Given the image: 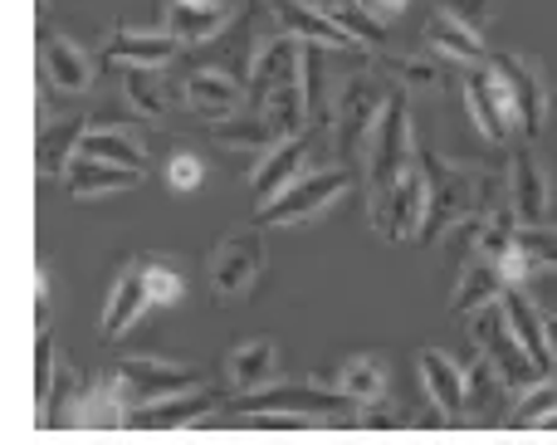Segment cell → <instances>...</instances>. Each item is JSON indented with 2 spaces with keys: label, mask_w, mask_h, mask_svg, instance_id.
Wrapping results in <instances>:
<instances>
[{
  "label": "cell",
  "mask_w": 557,
  "mask_h": 445,
  "mask_svg": "<svg viewBox=\"0 0 557 445\" xmlns=\"http://www.w3.org/2000/svg\"><path fill=\"white\" fill-rule=\"evenodd\" d=\"M245 108L264 113L274 133H308L304 113V39L274 29V35L255 39L245 54Z\"/></svg>",
  "instance_id": "cell-1"
},
{
  "label": "cell",
  "mask_w": 557,
  "mask_h": 445,
  "mask_svg": "<svg viewBox=\"0 0 557 445\" xmlns=\"http://www.w3.org/2000/svg\"><path fill=\"white\" fill-rule=\"evenodd\" d=\"M352 172H347L343 162L337 166H318V172H298L294 182L284 186V191L274 196V201L255 206V225H304V221H318V215H327L337 201H343L347 191H352Z\"/></svg>",
  "instance_id": "cell-2"
},
{
  "label": "cell",
  "mask_w": 557,
  "mask_h": 445,
  "mask_svg": "<svg viewBox=\"0 0 557 445\" xmlns=\"http://www.w3.org/2000/svg\"><path fill=\"white\" fill-rule=\"evenodd\" d=\"M386 94H392V88H382V78L367 74V69H357L343 84V94H333V133H337L333 143H337V157H343L347 172L367 157V143H372V127H376V118H382Z\"/></svg>",
  "instance_id": "cell-3"
},
{
  "label": "cell",
  "mask_w": 557,
  "mask_h": 445,
  "mask_svg": "<svg viewBox=\"0 0 557 445\" xmlns=\"http://www.w3.org/2000/svg\"><path fill=\"white\" fill-rule=\"evenodd\" d=\"M416 157V133H411V94L406 88H392L382 103V118L372 127V143H367V182H372V196L386 191L396 176L411 166Z\"/></svg>",
  "instance_id": "cell-4"
},
{
  "label": "cell",
  "mask_w": 557,
  "mask_h": 445,
  "mask_svg": "<svg viewBox=\"0 0 557 445\" xmlns=\"http://www.w3.org/2000/svg\"><path fill=\"white\" fill-rule=\"evenodd\" d=\"M470 343H474V353H480V358L490 362V368L499 372V378L509 382L513 392L533 387L539 378H553V372H543L539 362L523 353V343L513 338V329H509V319H504V304L499 299L480 304V309L470 313Z\"/></svg>",
  "instance_id": "cell-5"
},
{
  "label": "cell",
  "mask_w": 557,
  "mask_h": 445,
  "mask_svg": "<svg viewBox=\"0 0 557 445\" xmlns=\"http://www.w3.org/2000/svg\"><path fill=\"white\" fill-rule=\"evenodd\" d=\"M264 264H270V255H264L260 225H250V231H231L211 255V274H206V280H211V299L215 304L250 299L255 284L264 280Z\"/></svg>",
  "instance_id": "cell-6"
},
{
  "label": "cell",
  "mask_w": 557,
  "mask_h": 445,
  "mask_svg": "<svg viewBox=\"0 0 557 445\" xmlns=\"http://www.w3.org/2000/svg\"><path fill=\"white\" fill-rule=\"evenodd\" d=\"M108 378H113L117 397L127 401V417H133L137 407H152V401H162V397H176V392L206 387V378L196 368H186V362H162V358H123Z\"/></svg>",
  "instance_id": "cell-7"
},
{
  "label": "cell",
  "mask_w": 557,
  "mask_h": 445,
  "mask_svg": "<svg viewBox=\"0 0 557 445\" xmlns=\"http://www.w3.org/2000/svg\"><path fill=\"white\" fill-rule=\"evenodd\" d=\"M474 201H480V172L465 162H450V172L435 186H425V215H421V235L416 240H441L445 231L465 225L474 215Z\"/></svg>",
  "instance_id": "cell-8"
},
{
  "label": "cell",
  "mask_w": 557,
  "mask_h": 445,
  "mask_svg": "<svg viewBox=\"0 0 557 445\" xmlns=\"http://www.w3.org/2000/svg\"><path fill=\"white\" fill-rule=\"evenodd\" d=\"M504 201L519 225H553V172L533 147L513 152L504 166Z\"/></svg>",
  "instance_id": "cell-9"
},
{
  "label": "cell",
  "mask_w": 557,
  "mask_h": 445,
  "mask_svg": "<svg viewBox=\"0 0 557 445\" xmlns=\"http://www.w3.org/2000/svg\"><path fill=\"white\" fill-rule=\"evenodd\" d=\"M367 211H372V225L386 235V240H416V235H421L425 176H421V166H416V157L386 191H376L372 201H367Z\"/></svg>",
  "instance_id": "cell-10"
},
{
  "label": "cell",
  "mask_w": 557,
  "mask_h": 445,
  "mask_svg": "<svg viewBox=\"0 0 557 445\" xmlns=\"http://www.w3.org/2000/svg\"><path fill=\"white\" fill-rule=\"evenodd\" d=\"M490 64L499 69L504 88H509L513 127H519V133L533 143V137L548 127V118H553V98H548V84H543L539 64H533V59H523V54H499V59H490Z\"/></svg>",
  "instance_id": "cell-11"
},
{
  "label": "cell",
  "mask_w": 557,
  "mask_h": 445,
  "mask_svg": "<svg viewBox=\"0 0 557 445\" xmlns=\"http://www.w3.org/2000/svg\"><path fill=\"white\" fill-rule=\"evenodd\" d=\"M465 108H470V118H474V127H480V137L484 143H509L519 127H513V103H509V88H504V78H499V69L494 64H474V69H465Z\"/></svg>",
  "instance_id": "cell-12"
},
{
  "label": "cell",
  "mask_w": 557,
  "mask_h": 445,
  "mask_svg": "<svg viewBox=\"0 0 557 445\" xmlns=\"http://www.w3.org/2000/svg\"><path fill=\"white\" fill-rule=\"evenodd\" d=\"M39 74H45L49 94L84 98L88 88H94L98 69H94V59H88L69 35H59V29H45V39H39Z\"/></svg>",
  "instance_id": "cell-13"
},
{
  "label": "cell",
  "mask_w": 557,
  "mask_h": 445,
  "mask_svg": "<svg viewBox=\"0 0 557 445\" xmlns=\"http://www.w3.org/2000/svg\"><path fill=\"white\" fill-rule=\"evenodd\" d=\"M304 166H308V133L274 137V143L264 147V157L255 162V172H250V201L255 206L274 201V196L284 191V186L294 182L298 172H304Z\"/></svg>",
  "instance_id": "cell-14"
},
{
  "label": "cell",
  "mask_w": 557,
  "mask_h": 445,
  "mask_svg": "<svg viewBox=\"0 0 557 445\" xmlns=\"http://www.w3.org/2000/svg\"><path fill=\"white\" fill-rule=\"evenodd\" d=\"M147 309H152V294H147V274H143V260H133V264H123V270H117L113 289H108L98 338H103V343H117L137 319H143Z\"/></svg>",
  "instance_id": "cell-15"
},
{
  "label": "cell",
  "mask_w": 557,
  "mask_h": 445,
  "mask_svg": "<svg viewBox=\"0 0 557 445\" xmlns=\"http://www.w3.org/2000/svg\"><path fill=\"white\" fill-rule=\"evenodd\" d=\"M425 49L445 64H460V69H474V64H490V49H484V35L474 25H465L460 15H450L445 5H435V15L425 20Z\"/></svg>",
  "instance_id": "cell-16"
},
{
  "label": "cell",
  "mask_w": 557,
  "mask_h": 445,
  "mask_svg": "<svg viewBox=\"0 0 557 445\" xmlns=\"http://www.w3.org/2000/svg\"><path fill=\"white\" fill-rule=\"evenodd\" d=\"M182 54V45H176L166 29H127L117 25L113 35H108L103 45V59L117 69H166L172 59Z\"/></svg>",
  "instance_id": "cell-17"
},
{
  "label": "cell",
  "mask_w": 557,
  "mask_h": 445,
  "mask_svg": "<svg viewBox=\"0 0 557 445\" xmlns=\"http://www.w3.org/2000/svg\"><path fill=\"white\" fill-rule=\"evenodd\" d=\"M182 103L191 108V113H201L206 123L231 118L245 108V78L225 74V69H196V74H186V84H182Z\"/></svg>",
  "instance_id": "cell-18"
},
{
  "label": "cell",
  "mask_w": 557,
  "mask_h": 445,
  "mask_svg": "<svg viewBox=\"0 0 557 445\" xmlns=\"http://www.w3.org/2000/svg\"><path fill=\"white\" fill-rule=\"evenodd\" d=\"M504 304V319H509L513 338L523 343V353H529L533 362H539L543 372H557V358H553V338H548V319L539 313V304L523 294V284H509V289L499 294Z\"/></svg>",
  "instance_id": "cell-19"
},
{
  "label": "cell",
  "mask_w": 557,
  "mask_h": 445,
  "mask_svg": "<svg viewBox=\"0 0 557 445\" xmlns=\"http://www.w3.org/2000/svg\"><path fill=\"white\" fill-rule=\"evenodd\" d=\"M74 157H98V162H117V166L143 172L147 143H143V133H137V123H88Z\"/></svg>",
  "instance_id": "cell-20"
},
{
  "label": "cell",
  "mask_w": 557,
  "mask_h": 445,
  "mask_svg": "<svg viewBox=\"0 0 557 445\" xmlns=\"http://www.w3.org/2000/svg\"><path fill=\"white\" fill-rule=\"evenodd\" d=\"M274 5V20H278V29H288V35H298V39H308V45H323V49H352L357 39L347 35L343 25H337L327 10H318V5H304V0H270Z\"/></svg>",
  "instance_id": "cell-21"
},
{
  "label": "cell",
  "mask_w": 557,
  "mask_h": 445,
  "mask_svg": "<svg viewBox=\"0 0 557 445\" xmlns=\"http://www.w3.org/2000/svg\"><path fill=\"white\" fill-rule=\"evenodd\" d=\"M215 392L211 387H196V392H176V397H162L152 407H137L127 417V427H147V431H172V427H201L206 411L215 407Z\"/></svg>",
  "instance_id": "cell-22"
},
{
  "label": "cell",
  "mask_w": 557,
  "mask_h": 445,
  "mask_svg": "<svg viewBox=\"0 0 557 445\" xmlns=\"http://www.w3.org/2000/svg\"><path fill=\"white\" fill-rule=\"evenodd\" d=\"M225 382H231L235 397L278 382V348H274V338H250V343H240V348H231V358H225Z\"/></svg>",
  "instance_id": "cell-23"
},
{
  "label": "cell",
  "mask_w": 557,
  "mask_h": 445,
  "mask_svg": "<svg viewBox=\"0 0 557 445\" xmlns=\"http://www.w3.org/2000/svg\"><path fill=\"white\" fill-rule=\"evenodd\" d=\"M137 182H143V172H133V166H117V162H98V157H74V162H69V172H64L69 196H78V201L133 191Z\"/></svg>",
  "instance_id": "cell-24"
},
{
  "label": "cell",
  "mask_w": 557,
  "mask_h": 445,
  "mask_svg": "<svg viewBox=\"0 0 557 445\" xmlns=\"http://www.w3.org/2000/svg\"><path fill=\"white\" fill-rule=\"evenodd\" d=\"M421 387L441 417H465L470 411V401H465V368H455L441 348L421 353Z\"/></svg>",
  "instance_id": "cell-25"
},
{
  "label": "cell",
  "mask_w": 557,
  "mask_h": 445,
  "mask_svg": "<svg viewBox=\"0 0 557 445\" xmlns=\"http://www.w3.org/2000/svg\"><path fill=\"white\" fill-rule=\"evenodd\" d=\"M231 20H235V10H225V5H191V0H172V5H166V25L162 29L186 49V45H211Z\"/></svg>",
  "instance_id": "cell-26"
},
{
  "label": "cell",
  "mask_w": 557,
  "mask_h": 445,
  "mask_svg": "<svg viewBox=\"0 0 557 445\" xmlns=\"http://www.w3.org/2000/svg\"><path fill=\"white\" fill-rule=\"evenodd\" d=\"M504 294V280H499V264L490 260V255L470 250L465 255V270H460V284H455V299H450V313L455 319H470L480 304L499 299Z\"/></svg>",
  "instance_id": "cell-27"
},
{
  "label": "cell",
  "mask_w": 557,
  "mask_h": 445,
  "mask_svg": "<svg viewBox=\"0 0 557 445\" xmlns=\"http://www.w3.org/2000/svg\"><path fill=\"white\" fill-rule=\"evenodd\" d=\"M386 382H392V372H386V358H376V353L347 358L343 368H337V392L352 397L357 407H382Z\"/></svg>",
  "instance_id": "cell-28"
},
{
  "label": "cell",
  "mask_w": 557,
  "mask_h": 445,
  "mask_svg": "<svg viewBox=\"0 0 557 445\" xmlns=\"http://www.w3.org/2000/svg\"><path fill=\"white\" fill-rule=\"evenodd\" d=\"M274 123L264 113H255V108H240V113L231 118H215L211 123V143L225 147V152H260V147L274 143Z\"/></svg>",
  "instance_id": "cell-29"
},
{
  "label": "cell",
  "mask_w": 557,
  "mask_h": 445,
  "mask_svg": "<svg viewBox=\"0 0 557 445\" xmlns=\"http://www.w3.org/2000/svg\"><path fill=\"white\" fill-rule=\"evenodd\" d=\"M84 127H88V118H59V123L39 127V176H45V182H54V176L69 172Z\"/></svg>",
  "instance_id": "cell-30"
},
{
  "label": "cell",
  "mask_w": 557,
  "mask_h": 445,
  "mask_svg": "<svg viewBox=\"0 0 557 445\" xmlns=\"http://www.w3.org/2000/svg\"><path fill=\"white\" fill-rule=\"evenodd\" d=\"M123 98L137 118H166L176 108V88L162 78V69H127Z\"/></svg>",
  "instance_id": "cell-31"
},
{
  "label": "cell",
  "mask_w": 557,
  "mask_h": 445,
  "mask_svg": "<svg viewBox=\"0 0 557 445\" xmlns=\"http://www.w3.org/2000/svg\"><path fill=\"white\" fill-rule=\"evenodd\" d=\"M509 392H513V387H509V382H504L484 358L474 362L470 372H465V401H470L474 417H484V421H509V411H504V407H513Z\"/></svg>",
  "instance_id": "cell-32"
},
{
  "label": "cell",
  "mask_w": 557,
  "mask_h": 445,
  "mask_svg": "<svg viewBox=\"0 0 557 445\" xmlns=\"http://www.w3.org/2000/svg\"><path fill=\"white\" fill-rule=\"evenodd\" d=\"M382 64L401 78L406 94H425L445 78V59H435L431 49H411V54H382Z\"/></svg>",
  "instance_id": "cell-33"
},
{
  "label": "cell",
  "mask_w": 557,
  "mask_h": 445,
  "mask_svg": "<svg viewBox=\"0 0 557 445\" xmlns=\"http://www.w3.org/2000/svg\"><path fill=\"white\" fill-rule=\"evenodd\" d=\"M553 411H557V378H539L533 387L519 392V407L509 411V421L513 427H543Z\"/></svg>",
  "instance_id": "cell-34"
},
{
  "label": "cell",
  "mask_w": 557,
  "mask_h": 445,
  "mask_svg": "<svg viewBox=\"0 0 557 445\" xmlns=\"http://www.w3.org/2000/svg\"><path fill=\"white\" fill-rule=\"evenodd\" d=\"M54 372H59L54 338H49V329L39 323V333H35V407H45L49 387H54Z\"/></svg>",
  "instance_id": "cell-35"
},
{
  "label": "cell",
  "mask_w": 557,
  "mask_h": 445,
  "mask_svg": "<svg viewBox=\"0 0 557 445\" xmlns=\"http://www.w3.org/2000/svg\"><path fill=\"white\" fill-rule=\"evenodd\" d=\"M143 274H147V294H152V309L157 304H176L182 299V274L172 270V264H162V260H143Z\"/></svg>",
  "instance_id": "cell-36"
},
{
  "label": "cell",
  "mask_w": 557,
  "mask_h": 445,
  "mask_svg": "<svg viewBox=\"0 0 557 445\" xmlns=\"http://www.w3.org/2000/svg\"><path fill=\"white\" fill-rule=\"evenodd\" d=\"M519 245L533 255L539 270H557V231L553 225H519Z\"/></svg>",
  "instance_id": "cell-37"
},
{
  "label": "cell",
  "mask_w": 557,
  "mask_h": 445,
  "mask_svg": "<svg viewBox=\"0 0 557 445\" xmlns=\"http://www.w3.org/2000/svg\"><path fill=\"white\" fill-rule=\"evenodd\" d=\"M201 182H206V166L196 162L191 152H176L172 162H166V186H172V191H196Z\"/></svg>",
  "instance_id": "cell-38"
},
{
  "label": "cell",
  "mask_w": 557,
  "mask_h": 445,
  "mask_svg": "<svg viewBox=\"0 0 557 445\" xmlns=\"http://www.w3.org/2000/svg\"><path fill=\"white\" fill-rule=\"evenodd\" d=\"M450 15H460L465 25H474V29H484V20H490V10H494V0H441Z\"/></svg>",
  "instance_id": "cell-39"
},
{
  "label": "cell",
  "mask_w": 557,
  "mask_h": 445,
  "mask_svg": "<svg viewBox=\"0 0 557 445\" xmlns=\"http://www.w3.org/2000/svg\"><path fill=\"white\" fill-rule=\"evenodd\" d=\"M304 5H318V10H327V15H333V10H343L347 0H304Z\"/></svg>",
  "instance_id": "cell-40"
},
{
  "label": "cell",
  "mask_w": 557,
  "mask_h": 445,
  "mask_svg": "<svg viewBox=\"0 0 557 445\" xmlns=\"http://www.w3.org/2000/svg\"><path fill=\"white\" fill-rule=\"evenodd\" d=\"M191 5H225V10H240L245 0H191Z\"/></svg>",
  "instance_id": "cell-41"
},
{
  "label": "cell",
  "mask_w": 557,
  "mask_h": 445,
  "mask_svg": "<svg viewBox=\"0 0 557 445\" xmlns=\"http://www.w3.org/2000/svg\"><path fill=\"white\" fill-rule=\"evenodd\" d=\"M548 338H553V358H557V319H548Z\"/></svg>",
  "instance_id": "cell-42"
}]
</instances>
